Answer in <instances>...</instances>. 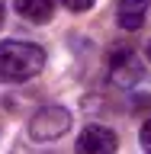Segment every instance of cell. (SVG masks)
Here are the masks:
<instances>
[{"label":"cell","instance_id":"1","mask_svg":"<svg viewBox=\"0 0 151 154\" xmlns=\"http://www.w3.org/2000/svg\"><path fill=\"white\" fill-rule=\"evenodd\" d=\"M45 67V48L23 38L0 42V84H23Z\"/></svg>","mask_w":151,"mask_h":154},{"label":"cell","instance_id":"2","mask_svg":"<svg viewBox=\"0 0 151 154\" xmlns=\"http://www.w3.org/2000/svg\"><path fill=\"white\" fill-rule=\"evenodd\" d=\"M29 132H32L36 141H58L64 132H71V112L64 106H58V103H48L32 116Z\"/></svg>","mask_w":151,"mask_h":154},{"label":"cell","instance_id":"3","mask_svg":"<svg viewBox=\"0 0 151 154\" xmlns=\"http://www.w3.org/2000/svg\"><path fill=\"white\" fill-rule=\"evenodd\" d=\"M116 148H119V138H116L113 128H106V125H87L84 132L77 135L74 154H116Z\"/></svg>","mask_w":151,"mask_h":154},{"label":"cell","instance_id":"4","mask_svg":"<svg viewBox=\"0 0 151 154\" xmlns=\"http://www.w3.org/2000/svg\"><path fill=\"white\" fill-rule=\"evenodd\" d=\"M142 77V64L135 58L132 48H122V51H113V80L119 87H132L135 80Z\"/></svg>","mask_w":151,"mask_h":154},{"label":"cell","instance_id":"5","mask_svg":"<svg viewBox=\"0 0 151 154\" xmlns=\"http://www.w3.org/2000/svg\"><path fill=\"white\" fill-rule=\"evenodd\" d=\"M148 10H151V0H119V26H122L125 32L142 29Z\"/></svg>","mask_w":151,"mask_h":154},{"label":"cell","instance_id":"6","mask_svg":"<svg viewBox=\"0 0 151 154\" xmlns=\"http://www.w3.org/2000/svg\"><path fill=\"white\" fill-rule=\"evenodd\" d=\"M16 13L29 23H48L55 16V0H13Z\"/></svg>","mask_w":151,"mask_h":154},{"label":"cell","instance_id":"7","mask_svg":"<svg viewBox=\"0 0 151 154\" xmlns=\"http://www.w3.org/2000/svg\"><path fill=\"white\" fill-rule=\"evenodd\" d=\"M138 141H142V151L151 154V119L142 125V132H138Z\"/></svg>","mask_w":151,"mask_h":154},{"label":"cell","instance_id":"8","mask_svg":"<svg viewBox=\"0 0 151 154\" xmlns=\"http://www.w3.org/2000/svg\"><path fill=\"white\" fill-rule=\"evenodd\" d=\"M61 3H64L71 13H84V10H90V7H93V0H61Z\"/></svg>","mask_w":151,"mask_h":154},{"label":"cell","instance_id":"9","mask_svg":"<svg viewBox=\"0 0 151 154\" xmlns=\"http://www.w3.org/2000/svg\"><path fill=\"white\" fill-rule=\"evenodd\" d=\"M0 26H3V0H0Z\"/></svg>","mask_w":151,"mask_h":154},{"label":"cell","instance_id":"10","mask_svg":"<svg viewBox=\"0 0 151 154\" xmlns=\"http://www.w3.org/2000/svg\"><path fill=\"white\" fill-rule=\"evenodd\" d=\"M148 61H151V42H148Z\"/></svg>","mask_w":151,"mask_h":154}]
</instances>
